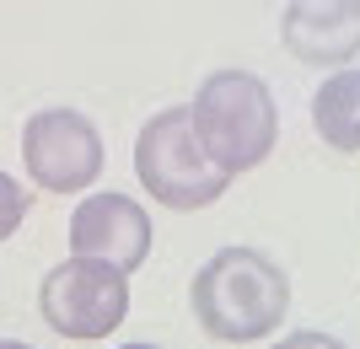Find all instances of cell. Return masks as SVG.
Wrapping results in <instances>:
<instances>
[{
  "mask_svg": "<svg viewBox=\"0 0 360 349\" xmlns=\"http://www.w3.org/2000/svg\"><path fill=\"white\" fill-rule=\"evenodd\" d=\"M135 178L156 204L167 210H205L231 188L221 167H215L205 145L194 135L188 107H162L140 124L135 135Z\"/></svg>",
  "mask_w": 360,
  "mask_h": 349,
  "instance_id": "3",
  "label": "cell"
},
{
  "mask_svg": "<svg viewBox=\"0 0 360 349\" xmlns=\"http://www.w3.org/2000/svg\"><path fill=\"white\" fill-rule=\"evenodd\" d=\"M274 349H345L333 334H317V328H301V334H285Z\"/></svg>",
  "mask_w": 360,
  "mask_h": 349,
  "instance_id": "10",
  "label": "cell"
},
{
  "mask_svg": "<svg viewBox=\"0 0 360 349\" xmlns=\"http://www.w3.org/2000/svg\"><path fill=\"white\" fill-rule=\"evenodd\" d=\"M199 328L221 344H253L274 334L290 312V279L285 269L258 253V247H221L215 258L199 263L188 285Z\"/></svg>",
  "mask_w": 360,
  "mask_h": 349,
  "instance_id": "1",
  "label": "cell"
},
{
  "mask_svg": "<svg viewBox=\"0 0 360 349\" xmlns=\"http://www.w3.org/2000/svg\"><path fill=\"white\" fill-rule=\"evenodd\" d=\"M188 119H194V135L205 145V156L226 178L269 162L274 140H280L274 91L253 70H215V76H205L194 103H188Z\"/></svg>",
  "mask_w": 360,
  "mask_h": 349,
  "instance_id": "2",
  "label": "cell"
},
{
  "mask_svg": "<svg viewBox=\"0 0 360 349\" xmlns=\"http://www.w3.org/2000/svg\"><path fill=\"white\" fill-rule=\"evenodd\" d=\"M280 38L301 65L345 70V60L360 54V0H328V6H285Z\"/></svg>",
  "mask_w": 360,
  "mask_h": 349,
  "instance_id": "7",
  "label": "cell"
},
{
  "mask_svg": "<svg viewBox=\"0 0 360 349\" xmlns=\"http://www.w3.org/2000/svg\"><path fill=\"white\" fill-rule=\"evenodd\" d=\"M150 253V215L129 194H86L70 215V258L113 263L135 274Z\"/></svg>",
  "mask_w": 360,
  "mask_h": 349,
  "instance_id": "6",
  "label": "cell"
},
{
  "mask_svg": "<svg viewBox=\"0 0 360 349\" xmlns=\"http://www.w3.org/2000/svg\"><path fill=\"white\" fill-rule=\"evenodd\" d=\"M38 312L60 338H108L129 317V274L97 258H65L44 274Z\"/></svg>",
  "mask_w": 360,
  "mask_h": 349,
  "instance_id": "4",
  "label": "cell"
},
{
  "mask_svg": "<svg viewBox=\"0 0 360 349\" xmlns=\"http://www.w3.org/2000/svg\"><path fill=\"white\" fill-rule=\"evenodd\" d=\"M0 349H32V344H22V338H0Z\"/></svg>",
  "mask_w": 360,
  "mask_h": 349,
  "instance_id": "11",
  "label": "cell"
},
{
  "mask_svg": "<svg viewBox=\"0 0 360 349\" xmlns=\"http://www.w3.org/2000/svg\"><path fill=\"white\" fill-rule=\"evenodd\" d=\"M119 349H162V344H119Z\"/></svg>",
  "mask_w": 360,
  "mask_h": 349,
  "instance_id": "12",
  "label": "cell"
},
{
  "mask_svg": "<svg viewBox=\"0 0 360 349\" xmlns=\"http://www.w3.org/2000/svg\"><path fill=\"white\" fill-rule=\"evenodd\" d=\"M103 162V129L75 107H44L22 124V167L44 194H86Z\"/></svg>",
  "mask_w": 360,
  "mask_h": 349,
  "instance_id": "5",
  "label": "cell"
},
{
  "mask_svg": "<svg viewBox=\"0 0 360 349\" xmlns=\"http://www.w3.org/2000/svg\"><path fill=\"white\" fill-rule=\"evenodd\" d=\"M312 129L328 140L333 151H360V65L333 70L312 91Z\"/></svg>",
  "mask_w": 360,
  "mask_h": 349,
  "instance_id": "8",
  "label": "cell"
},
{
  "mask_svg": "<svg viewBox=\"0 0 360 349\" xmlns=\"http://www.w3.org/2000/svg\"><path fill=\"white\" fill-rule=\"evenodd\" d=\"M27 210H32V194L11 178V172H0V242L27 220Z\"/></svg>",
  "mask_w": 360,
  "mask_h": 349,
  "instance_id": "9",
  "label": "cell"
}]
</instances>
